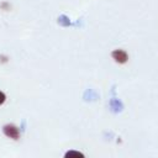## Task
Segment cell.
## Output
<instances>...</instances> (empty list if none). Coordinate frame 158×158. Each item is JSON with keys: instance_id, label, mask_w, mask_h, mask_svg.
<instances>
[{"instance_id": "3", "label": "cell", "mask_w": 158, "mask_h": 158, "mask_svg": "<svg viewBox=\"0 0 158 158\" xmlns=\"http://www.w3.org/2000/svg\"><path fill=\"white\" fill-rule=\"evenodd\" d=\"M64 158H85L83 153H80L79 151H68L65 154H64Z\"/></svg>"}, {"instance_id": "1", "label": "cell", "mask_w": 158, "mask_h": 158, "mask_svg": "<svg viewBox=\"0 0 158 158\" xmlns=\"http://www.w3.org/2000/svg\"><path fill=\"white\" fill-rule=\"evenodd\" d=\"M2 131H4L5 136H7V137H10L12 139H19V137H20V131L15 125H11V123L5 125L2 127Z\"/></svg>"}, {"instance_id": "4", "label": "cell", "mask_w": 158, "mask_h": 158, "mask_svg": "<svg viewBox=\"0 0 158 158\" xmlns=\"http://www.w3.org/2000/svg\"><path fill=\"white\" fill-rule=\"evenodd\" d=\"M5 99H6V98H5V94H4L2 91H0V105H1V104H4Z\"/></svg>"}, {"instance_id": "2", "label": "cell", "mask_w": 158, "mask_h": 158, "mask_svg": "<svg viewBox=\"0 0 158 158\" xmlns=\"http://www.w3.org/2000/svg\"><path fill=\"white\" fill-rule=\"evenodd\" d=\"M111 56H112V58H114L117 63H126L127 59H128L127 53H126L125 51H122V49H116V51H114V52L111 53Z\"/></svg>"}]
</instances>
